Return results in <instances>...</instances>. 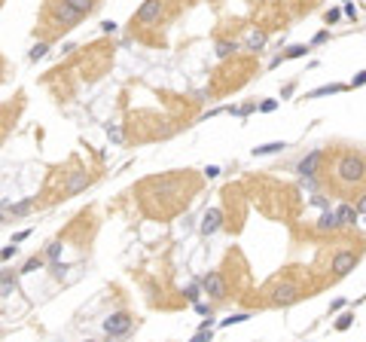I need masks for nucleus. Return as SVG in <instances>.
I'll return each instance as SVG.
<instances>
[{"label": "nucleus", "mask_w": 366, "mask_h": 342, "mask_svg": "<svg viewBox=\"0 0 366 342\" xmlns=\"http://www.w3.org/2000/svg\"><path fill=\"white\" fill-rule=\"evenodd\" d=\"M281 147H287L284 141H272V144H262V147H256L254 150V156H266V153H278Z\"/></svg>", "instance_id": "4468645a"}, {"label": "nucleus", "mask_w": 366, "mask_h": 342, "mask_svg": "<svg viewBox=\"0 0 366 342\" xmlns=\"http://www.w3.org/2000/svg\"><path fill=\"white\" fill-rule=\"evenodd\" d=\"M247 312H241V315H232V318H223V327H232V324H241V321H247Z\"/></svg>", "instance_id": "dca6fc26"}, {"label": "nucleus", "mask_w": 366, "mask_h": 342, "mask_svg": "<svg viewBox=\"0 0 366 342\" xmlns=\"http://www.w3.org/2000/svg\"><path fill=\"white\" fill-rule=\"evenodd\" d=\"M320 159H324V153H320V150H311V153H308L302 162H299V174H302V177H314Z\"/></svg>", "instance_id": "1a4fd4ad"}, {"label": "nucleus", "mask_w": 366, "mask_h": 342, "mask_svg": "<svg viewBox=\"0 0 366 342\" xmlns=\"http://www.w3.org/2000/svg\"><path fill=\"white\" fill-rule=\"evenodd\" d=\"M357 211H360L363 217H366V192H363V196H360V202H357Z\"/></svg>", "instance_id": "bb28decb"}, {"label": "nucleus", "mask_w": 366, "mask_h": 342, "mask_svg": "<svg viewBox=\"0 0 366 342\" xmlns=\"http://www.w3.org/2000/svg\"><path fill=\"white\" fill-rule=\"evenodd\" d=\"M40 266H43V260H40V257H31L28 263H25V269H21V272H34V269H40Z\"/></svg>", "instance_id": "aec40b11"}, {"label": "nucleus", "mask_w": 366, "mask_h": 342, "mask_svg": "<svg viewBox=\"0 0 366 342\" xmlns=\"http://www.w3.org/2000/svg\"><path fill=\"white\" fill-rule=\"evenodd\" d=\"M13 293V281H9V275H3V296Z\"/></svg>", "instance_id": "a878e982"}, {"label": "nucleus", "mask_w": 366, "mask_h": 342, "mask_svg": "<svg viewBox=\"0 0 366 342\" xmlns=\"http://www.w3.org/2000/svg\"><path fill=\"white\" fill-rule=\"evenodd\" d=\"M339 226H342V223H339V217H336V211L320 214V220H317V229H320V232H327V229L333 232V229H339Z\"/></svg>", "instance_id": "f8f14e48"}, {"label": "nucleus", "mask_w": 366, "mask_h": 342, "mask_svg": "<svg viewBox=\"0 0 366 342\" xmlns=\"http://www.w3.org/2000/svg\"><path fill=\"white\" fill-rule=\"evenodd\" d=\"M58 254H61V245H49V257L55 260V257H58Z\"/></svg>", "instance_id": "c756f323"}, {"label": "nucleus", "mask_w": 366, "mask_h": 342, "mask_svg": "<svg viewBox=\"0 0 366 342\" xmlns=\"http://www.w3.org/2000/svg\"><path fill=\"white\" fill-rule=\"evenodd\" d=\"M196 309H199V315H211V305H204V303H199Z\"/></svg>", "instance_id": "473e14b6"}, {"label": "nucleus", "mask_w": 366, "mask_h": 342, "mask_svg": "<svg viewBox=\"0 0 366 342\" xmlns=\"http://www.w3.org/2000/svg\"><path fill=\"white\" fill-rule=\"evenodd\" d=\"M204 174H208V177H217V174H220V168H217V165H208V168H204Z\"/></svg>", "instance_id": "c85d7f7f"}, {"label": "nucleus", "mask_w": 366, "mask_h": 342, "mask_svg": "<svg viewBox=\"0 0 366 342\" xmlns=\"http://www.w3.org/2000/svg\"><path fill=\"white\" fill-rule=\"evenodd\" d=\"M339 16H342L339 9H329V13H327V25H333V21H339Z\"/></svg>", "instance_id": "393cba45"}, {"label": "nucleus", "mask_w": 366, "mask_h": 342, "mask_svg": "<svg viewBox=\"0 0 366 342\" xmlns=\"http://www.w3.org/2000/svg\"><path fill=\"white\" fill-rule=\"evenodd\" d=\"M220 226H223V211L220 208H208V211H204V217H201V232L204 235H214Z\"/></svg>", "instance_id": "6e6552de"}, {"label": "nucleus", "mask_w": 366, "mask_h": 342, "mask_svg": "<svg viewBox=\"0 0 366 342\" xmlns=\"http://www.w3.org/2000/svg\"><path fill=\"white\" fill-rule=\"evenodd\" d=\"M49 16H52L55 25H61V28H71L73 21L83 19V13H76V9H73L71 3H64V0H55L52 9H49Z\"/></svg>", "instance_id": "7ed1b4c3"}, {"label": "nucleus", "mask_w": 366, "mask_h": 342, "mask_svg": "<svg viewBox=\"0 0 366 342\" xmlns=\"http://www.w3.org/2000/svg\"><path fill=\"white\" fill-rule=\"evenodd\" d=\"M329 92H342V86H324V89H317V92H311L308 98H320V95H329Z\"/></svg>", "instance_id": "a211bd4d"}, {"label": "nucleus", "mask_w": 366, "mask_h": 342, "mask_svg": "<svg viewBox=\"0 0 366 342\" xmlns=\"http://www.w3.org/2000/svg\"><path fill=\"white\" fill-rule=\"evenodd\" d=\"M201 287H204V293L211 296V300H226V278L220 275V272H211V275H204V281H201Z\"/></svg>", "instance_id": "423d86ee"}, {"label": "nucleus", "mask_w": 366, "mask_h": 342, "mask_svg": "<svg viewBox=\"0 0 366 342\" xmlns=\"http://www.w3.org/2000/svg\"><path fill=\"white\" fill-rule=\"evenodd\" d=\"M262 43H266V34H254V37H250V49H259Z\"/></svg>", "instance_id": "4be33fe9"}, {"label": "nucleus", "mask_w": 366, "mask_h": 342, "mask_svg": "<svg viewBox=\"0 0 366 342\" xmlns=\"http://www.w3.org/2000/svg\"><path fill=\"white\" fill-rule=\"evenodd\" d=\"M31 208V202H18V205H13V214H25Z\"/></svg>", "instance_id": "b1692460"}, {"label": "nucleus", "mask_w": 366, "mask_h": 342, "mask_svg": "<svg viewBox=\"0 0 366 342\" xmlns=\"http://www.w3.org/2000/svg\"><path fill=\"white\" fill-rule=\"evenodd\" d=\"M64 3H71L73 9H76V13H92V9H95V0H64Z\"/></svg>", "instance_id": "ddd939ff"}, {"label": "nucleus", "mask_w": 366, "mask_h": 342, "mask_svg": "<svg viewBox=\"0 0 366 342\" xmlns=\"http://www.w3.org/2000/svg\"><path fill=\"white\" fill-rule=\"evenodd\" d=\"M274 107H278V101H262V107H259V110H266V113H269V110H274Z\"/></svg>", "instance_id": "cd10ccee"}, {"label": "nucleus", "mask_w": 366, "mask_h": 342, "mask_svg": "<svg viewBox=\"0 0 366 342\" xmlns=\"http://www.w3.org/2000/svg\"><path fill=\"white\" fill-rule=\"evenodd\" d=\"M299 300V287L293 281H274L269 284V303L272 305H290Z\"/></svg>", "instance_id": "f03ea898"}, {"label": "nucleus", "mask_w": 366, "mask_h": 342, "mask_svg": "<svg viewBox=\"0 0 366 342\" xmlns=\"http://www.w3.org/2000/svg\"><path fill=\"white\" fill-rule=\"evenodd\" d=\"M329 177L336 180L342 190H354L366 184V156L354 150H342L333 165H329Z\"/></svg>", "instance_id": "f257e3e1"}, {"label": "nucleus", "mask_w": 366, "mask_h": 342, "mask_svg": "<svg viewBox=\"0 0 366 342\" xmlns=\"http://www.w3.org/2000/svg\"><path fill=\"white\" fill-rule=\"evenodd\" d=\"M363 83H366V71H363V74H357V76H354V83H351V86H363Z\"/></svg>", "instance_id": "2f4dec72"}, {"label": "nucleus", "mask_w": 366, "mask_h": 342, "mask_svg": "<svg viewBox=\"0 0 366 342\" xmlns=\"http://www.w3.org/2000/svg\"><path fill=\"white\" fill-rule=\"evenodd\" d=\"M89 187V174L86 171H73L71 180H67V187H64V196H76L79 190H86Z\"/></svg>", "instance_id": "9d476101"}, {"label": "nucleus", "mask_w": 366, "mask_h": 342, "mask_svg": "<svg viewBox=\"0 0 366 342\" xmlns=\"http://www.w3.org/2000/svg\"><path fill=\"white\" fill-rule=\"evenodd\" d=\"M305 52V46H290V52L284 55V58H299V55Z\"/></svg>", "instance_id": "5701e85b"}, {"label": "nucleus", "mask_w": 366, "mask_h": 342, "mask_svg": "<svg viewBox=\"0 0 366 342\" xmlns=\"http://www.w3.org/2000/svg\"><path fill=\"white\" fill-rule=\"evenodd\" d=\"M189 342H211V327H201L196 336H192Z\"/></svg>", "instance_id": "f3484780"}, {"label": "nucleus", "mask_w": 366, "mask_h": 342, "mask_svg": "<svg viewBox=\"0 0 366 342\" xmlns=\"http://www.w3.org/2000/svg\"><path fill=\"white\" fill-rule=\"evenodd\" d=\"M336 217H339V223H342V226H351L354 220L360 217V211L354 208V205H339V208H336Z\"/></svg>", "instance_id": "9b49d317"}, {"label": "nucleus", "mask_w": 366, "mask_h": 342, "mask_svg": "<svg viewBox=\"0 0 366 342\" xmlns=\"http://www.w3.org/2000/svg\"><path fill=\"white\" fill-rule=\"evenodd\" d=\"M238 46L235 43H229V40H223V43H217V55H220V58H226V55H232Z\"/></svg>", "instance_id": "2eb2a0df"}, {"label": "nucleus", "mask_w": 366, "mask_h": 342, "mask_svg": "<svg viewBox=\"0 0 366 342\" xmlns=\"http://www.w3.org/2000/svg\"><path fill=\"white\" fill-rule=\"evenodd\" d=\"M162 13H165V0H146V3L137 9V25H156L159 19H162Z\"/></svg>", "instance_id": "20e7f679"}, {"label": "nucleus", "mask_w": 366, "mask_h": 342, "mask_svg": "<svg viewBox=\"0 0 366 342\" xmlns=\"http://www.w3.org/2000/svg\"><path fill=\"white\" fill-rule=\"evenodd\" d=\"M128 330H131V315H125V312H116V315H110L104 321V333L107 336H125Z\"/></svg>", "instance_id": "39448f33"}, {"label": "nucleus", "mask_w": 366, "mask_h": 342, "mask_svg": "<svg viewBox=\"0 0 366 342\" xmlns=\"http://www.w3.org/2000/svg\"><path fill=\"white\" fill-rule=\"evenodd\" d=\"M345 16H348V19H357V9H354V3L345 6Z\"/></svg>", "instance_id": "7c9ffc66"}, {"label": "nucleus", "mask_w": 366, "mask_h": 342, "mask_svg": "<svg viewBox=\"0 0 366 342\" xmlns=\"http://www.w3.org/2000/svg\"><path fill=\"white\" fill-rule=\"evenodd\" d=\"M354 266H357V254H354V250H339V254L333 257V263H329L333 275H348Z\"/></svg>", "instance_id": "0eeeda50"}, {"label": "nucleus", "mask_w": 366, "mask_h": 342, "mask_svg": "<svg viewBox=\"0 0 366 342\" xmlns=\"http://www.w3.org/2000/svg\"><path fill=\"white\" fill-rule=\"evenodd\" d=\"M351 321H354V315H342L339 321H336V330H348V327H351Z\"/></svg>", "instance_id": "412c9836"}, {"label": "nucleus", "mask_w": 366, "mask_h": 342, "mask_svg": "<svg viewBox=\"0 0 366 342\" xmlns=\"http://www.w3.org/2000/svg\"><path fill=\"white\" fill-rule=\"evenodd\" d=\"M46 55V43H37V46L31 49V61H37V58H43Z\"/></svg>", "instance_id": "6ab92c4d"}]
</instances>
